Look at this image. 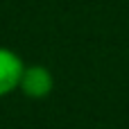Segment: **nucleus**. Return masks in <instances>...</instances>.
Listing matches in <instances>:
<instances>
[{"instance_id":"f257e3e1","label":"nucleus","mask_w":129,"mask_h":129,"mask_svg":"<svg viewBox=\"0 0 129 129\" xmlns=\"http://www.w3.org/2000/svg\"><path fill=\"white\" fill-rule=\"evenodd\" d=\"M20 77H23L20 59L9 50H0V95H7L16 86H20Z\"/></svg>"},{"instance_id":"f03ea898","label":"nucleus","mask_w":129,"mask_h":129,"mask_svg":"<svg viewBox=\"0 0 129 129\" xmlns=\"http://www.w3.org/2000/svg\"><path fill=\"white\" fill-rule=\"evenodd\" d=\"M20 88H23L29 98H45V95L52 91V75H50L45 68H41V66L27 68V70H23Z\"/></svg>"}]
</instances>
